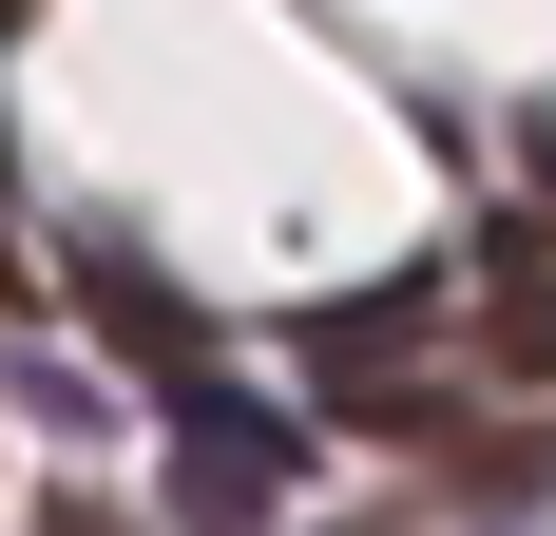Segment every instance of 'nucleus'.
Masks as SVG:
<instances>
[{"mask_svg":"<svg viewBox=\"0 0 556 536\" xmlns=\"http://www.w3.org/2000/svg\"><path fill=\"white\" fill-rule=\"evenodd\" d=\"M77 307H97V345L154 383V403H173V383H212V307H192L154 250H115V230H97V250H77Z\"/></svg>","mask_w":556,"mask_h":536,"instance_id":"obj_2","label":"nucleus"},{"mask_svg":"<svg viewBox=\"0 0 556 536\" xmlns=\"http://www.w3.org/2000/svg\"><path fill=\"white\" fill-rule=\"evenodd\" d=\"M0 326H39V268H20V250H0Z\"/></svg>","mask_w":556,"mask_h":536,"instance_id":"obj_5","label":"nucleus"},{"mask_svg":"<svg viewBox=\"0 0 556 536\" xmlns=\"http://www.w3.org/2000/svg\"><path fill=\"white\" fill-rule=\"evenodd\" d=\"M20 536H154V518H115V498H39Z\"/></svg>","mask_w":556,"mask_h":536,"instance_id":"obj_4","label":"nucleus"},{"mask_svg":"<svg viewBox=\"0 0 556 536\" xmlns=\"http://www.w3.org/2000/svg\"><path fill=\"white\" fill-rule=\"evenodd\" d=\"M422 326H442V288H365V307H307V383H384V365H422Z\"/></svg>","mask_w":556,"mask_h":536,"instance_id":"obj_3","label":"nucleus"},{"mask_svg":"<svg viewBox=\"0 0 556 536\" xmlns=\"http://www.w3.org/2000/svg\"><path fill=\"white\" fill-rule=\"evenodd\" d=\"M0 39H20V0H0Z\"/></svg>","mask_w":556,"mask_h":536,"instance_id":"obj_6","label":"nucleus"},{"mask_svg":"<svg viewBox=\"0 0 556 536\" xmlns=\"http://www.w3.org/2000/svg\"><path fill=\"white\" fill-rule=\"evenodd\" d=\"M288 480H307V422L288 403H230V383H173V536H269Z\"/></svg>","mask_w":556,"mask_h":536,"instance_id":"obj_1","label":"nucleus"}]
</instances>
